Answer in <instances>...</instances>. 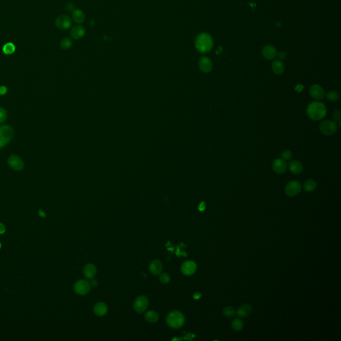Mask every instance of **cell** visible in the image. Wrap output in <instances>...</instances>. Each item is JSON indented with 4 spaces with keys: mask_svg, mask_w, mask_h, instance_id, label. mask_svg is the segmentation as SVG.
Masks as SVG:
<instances>
[{
    "mask_svg": "<svg viewBox=\"0 0 341 341\" xmlns=\"http://www.w3.org/2000/svg\"><path fill=\"white\" fill-rule=\"evenodd\" d=\"M307 115L312 121L321 120L327 114V107L321 102H312L308 105Z\"/></svg>",
    "mask_w": 341,
    "mask_h": 341,
    "instance_id": "6da1fadb",
    "label": "cell"
},
{
    "mask_svg": "<svg viewBox=\"0 0 341 341\" xmlns=\"http://www.w3.org/2000/svg\"><path fill=\"white\" fill-rule=\"evenodd\" d=\"M194 45L197 50L201 53H207L212 50L213 40L212 37L206 33L199 34L195 40Z\"/></svg>",
    "mask_w": 341,
    "mask_h": 341,
    "instance_id": "7a4b0ae2",
    "label": "cell"
},
{
    "mask_svg": "<svg viewBox=\"0 0 341 341\" xmlns=\"http://www.w3.org/2000/svg\"><path fill=\"white\" fill-rule=\"evenodd\" d=\"M167 322L170 327L178 328L183 325L185 322V317L179 311H172L167 317Z\"/></svg>",
    "mask_w": 341,
    "mask_h": 341,
    "instance_id": "3957f363",
    "label": "cell"
},
{
    "mask_svg": "<svg viewBox=\"0 0 341 341\" xmlns=\"http://www.w3.org/2000/svg\"><path fill=\"white\" fill-rule=\"evenodd\" d=\"M13 135L12 128L9 125L0 126V148L6 145Z\"/></svg>",
    "mask_w": 341,
    "mask_h": 341,
    "instance_id": "277c9868",
    "label": "cell"
},
{
    "mask_svg": "<svg viewBox=\"0 0 341 341\" xmlns=\"http://www.w3.org/2000/svg\"><path fill=\"white\" fill-rule=\"evenodd\" d=\"M319 129L321 132L327 136H331L336 133L338 130V125L335 121H324L319 126Z\"/></svg>",
    "mask_w": 341,
    "mask_h": 341,
    "instance_id": "5b68a950",
    "label": "cell"
},
{
    "mask_svg": "<svg viewBox=\"0 0 341 341\" xmlns=\"http://www.w3.org/2000/svg\"><path fill=\"white\" fill-rule=\"evenodd\" d=\"M302 190V187L300 182L297 181H292L289 182L285 187V193L289 197H295L299 194Z\"/></svg>",
    "mask_w": 341,
    "mask_h": 341,
    "instance_id": "8992f818",
    "label": "cell"
},
{
    "mask_svg": "<svg viewBox=\"0 0 341 341\" xmlns=\"http://www.w3.org/2000/svg\"><path fill=\"white\" fill-rule=\"evenodd\" d=\"M75 293L79 295H85L88 294L91 289V285L88 280H79L75 283L73 286Z\"/></svg>",
    "mask_w": 341,
    "mask_h": 341,
    "instance_id": "52a82bcc",
    "label": "cell"
},
{
    "mask_svg": "<svg viewBox=\"0 0 341 341\" xmlns=\"http://www.w3.org/2000/svg\"><path fill=\"white\" fill-rule=\"evenodd\" d=\"M149 301L147 297L145 296H139L134 302V310L137 313H142L147 309Z\"/></svg>",
    "mask_w": 341,
    "mask_h": 341,
    "instance_id": "ba28073f",
    "label": "cell"
},
{
    "mask_svg": "<svg viewBox=\"0 0 341 341\" xmlns=\"http://www.w3.org/2000/svg\"><path fill=\"white\" fill-rule=\"evenodd\" d=\"M72 21L66 15H59L56 19V25L57 28L61 30H67L71 28Z\"/></svg>",
    "mask_w": 341,
    "mask_h": 341,
    "instance_id": "9c48e42d",
    "label": "cell"
},
{
    "mask_svg": "<svg viewBox=\"0 0 341 341\" xmlns=\"http://www.w3.org/2000/svg\"><path fill=\"white\" fill-rule=\"evenodd\" d=\"M309 95L312 98L317 100L323 99L325 97V91L319 85H313L309 89Z\"/></svg>",
    "mask_w": 341,
    "mask_h": 341,
    "instance_id": "30bf717a",
    "label": "cell"
},
{
    "mask_svg": "<svg viewBox=\"0 0 341 341\" xmlns=\"http://www.w3.org/2000/svg\"><path fill=\"white\" fill-rule=\"evenodd\" d=\"M8 165L11 168H12L16 171H20L24 169V163L23 161L21 160L17 155H11L8 161Z\"/></svg>",
    "mask_w": 341,
    "mask_h": 341,
    "instance_id": "8fae6325",
    "label": "cell"
},
{
    "mask_svg": "<svg viewBox=\"0 0 341 341\" xmlns=\"http://www.w3.org/2000/svg\"><path fill=\"white\" fill-rule=\"evenodd\" d=\"M273 171L277 173V174L281 175L286 171L287 169V163L283 159H277L274 161L272 165Z\"/></svg>",
    "mask_w": 341,
    "mask_h": 341,
    "instance_id": "7c38bea8",
    "label": "cell"
},
{
    "mask_svg": "<svg viewBox=\"0 0 341 341\" xmlns=\"http://www.w3.org/2000/svg\"><path fill=\"white\" fill-rule=\"evenodd\" d=\"M197 264L192 261H188L184 263L181 266L182 273L187 276L193 274L196 272Z\"/></svg>",
    "mask_w": 341,
    "mask_h": 341,
    "instance_id": "4fadbf2b",
    "label": "cell"
},
{
    "mask_svg": "<svg viewBox=\"0 0 341 341\" xmlns=\"http://www.w3.org/2000/svg\"><path fill=\"white\" fill-rule=\"evenodd\" d=\"M199 67L203 73H209L212 70L213 63L210 59L207 57H203L199 59Z\"/></svg>",
    "mask_w": 341,
    "mask_h": 341,
    "instance_id": "5bb4252c",
    "label": "cell"
},
{
    "mask_svg": "<svg viewBox=\"0 0 341 341\" xmlns=\"http://www.w3.org/2000/svg\"><path fill=\"white\" fill-rule=\"evenodd\" d=\"M262 54L263 56L268 60H271L277 56V50L272 45L264 46L262 50Z\"/></svg>",
    "mask_w": 341,
    "mask_h": 341,
    "instance_id": "9a60e30c",
    "label": "cell"
},
{
    "mask_svg": "<svg viewBox=\"0 0 341 341\" xmlns=\"http://www.w3.org/2000/svg\"><path fill=\"white\" fill-rule=\"evenodd\" d=\"M86 31L84 27L82 25H75L73 27L70 31V35L75 40L82 39L85 35Z\"/></svg>",
    "mask_w": 341,
    "mask_h": 341,
    "instance_id": "2e32d148",
    "label": "cell"
},
{
    "mask_svg": "<svg viewBox=\"0 0 341 341\" xmlns=\"http://www.w3.org/2000/svg\"><path fill=\"white\" fill-rule=\"evenodd\" d=\"M150 272L154 275H158L161 273L163 270V264L159 260H154L151 262L149 266Z\"/></svg>",
    "mask_w": 341,
    "mask_h": 341,
    "instance_id": "e0dca14e",
    "label": "cell"
},
{
    "mask_svg": "<svg viewBox=\"0 0 341 341\" xmlns=\"http://www.w3.org/2000/svg\"><path fill=\"white\" fill-rule=\"evenodd\" d=\"M252 308L248 304H244L237 309V315L241 318H245L251 315Z\"/></svg>",
    "mask_w": 341,
    "mask_h": 341,
    "instance_id": "ac0fdd59",
    "label": "cell"
},
{
    "mask_svg": "<svg viewBox=\"0 0 341 341\" xmlns=\"http://www.w3.org/2000/svg\"><path fill=\"white\" fill-rule=\"evenodd\" d=\"M289 168L290 172L294 174H300L303 170V166L300 161L293 160L289 163Z\"/></svg>",
    "mask_w": 341,
    "mask_h": 341,
    "instance_id": "d6986e66",
    "label": "cell"
},
{
    "mask_svg": "<svg viewBox=\"0 0 341 341\" xmlns=\"http://www.w3.org/2000/svg\"><path fill=\"white\" fill-rule=\"evenodd\" d=\"M93 311L95 315L98 317H102L105 315L108 311V308L104 302H98L95 305Z\"/></svg>",
    "mask_w": 341,
    "mask_h": 341,
    "instance_id": "ffe728a7",
    "label": "cell"
},
{
    "mask_svg": "<svg viewBox=\"0 0 341 341\" xmlns=\"http://www.w3.org/2000/svg\"><path fill=\"white\" fill-rule=\"evenodd\" d=\"M72 19L75 23L81 24L84 22L85 16L82 10L75 9L72 12Z\"/></svg>",
    "mask_w": 341,
    "mask_h": 341,
    "instance_id": "44dd1931",
    "label": "cell"
},
{
    "mask_svg": "<svg viewBox=\"0 0 341 341\" xmlns=\"http://www.w3.org/2000/svg\"><path fill=\"white\" fill-rule=\"evenodd\" d=\"M97 273V269L93 264H86L83 268V274L87 278L93 279Z\"/></svg>",
    "mask_w": 341,
    "mask_h": 341,
    "instance_id": "7402d4cb",
    "label": "cell"
},
{
    "mask_svg": "<svg viewBox=\"0 0 341 341\" xmlns=\"http://www.w3.org/2000/svg\"><path fill=\"white\" fill-rule=\"evenodd\" d=\"M273 72L277 75H280L284 72L285 66L282 61L280 60H275L273 61L271 66Z\"/></svg>",
    "mask_w": 341,
    "mask_h": 341,
    "instance_id": "603a6c76",
    "label": "cell"
},
{
    "mask_svg": "<svg viewBox=\"0 0 341 341\" xmlns=\"http://www.w3.org/2000/svg\"><path fill=\"white\" fill-rule=\"evenodd\" d=\"M145 318L147 322L154 323L159 320V315L154 311H149L145 315Z\"/></svg>",
    "mask_w": 341,
    "mask_h": 341,
    "instance_id": "cb8c5ba5",
    "label": "cell"
},
{
    "mask_svg": "<svg viewBox=\"0 0 341 341\" xmlns=\"http://www.w3.org/2000/svg\"><path fill=\"white\" fill-rule=\"evenodd\" d=\"M317 186V183L315 180L308 179L305 182L304 185H303V189L306 192H312L315 190Z\"/></svg>",
    "mask_w": 341,
    "mask_h": 341,
    "instance_id": "d4e9b609",
    "label": "cell"
},
{
    "mask_svg": "<svg viewBox=\"0 0 341 341\" xmlns=\"http://www.w3.org/2000/svg\"><path fill=\"white\" fill-rule=\"evenodd\" d=\"M15 51V46L12 43H8L5 44L3 47V51L6 55H10L12 54Z\"/></svg>",
    "mask_w": 341,
    "mask_h": 341,
    "instance_id": "484cf974",
    "label": "cell"
},
{
    "mask_svg": "<svg viewBox=\"0 0 341 341\" xmlns=\"http://www.w3.org/2000/svg\"><path fill=\"white\" fill-rule=\"evenodd\" d=\"M232 329L234 330V331H240L242 330V328H243V326H244V323H243V322L241 320V319H239V318H236L235 319V320L232 322Z\"/></svg>",
    "mask_w": 341,
    "mask_h": 341,
    "instance_id": "4316f807",
    "label": "cell"
},
{
    "mask_svg": "<svg viewBox=\"0 0 341 341\" xmlns=\"http://www.w3.org/2000/svg\"><path fill=\"white\" fill-rule=\"evenodd\" d=\"M72 45L73 41L72 39L68 38V37L63 39L60 42V46L63 50H69V49L71 48Z\"/></svg>",
    "mask_w": 341,
    "mask_h": 341,
    "instance_id": "83f0119b",
    "label": "cell"
},
{
    "mask_svg": "<svg viewBox=\"0 0 341 341\" xmlns=\"http://www.w3.org/2000/svg\"><path fill=\"white\" fill-rule=\"evenodd\" d=\"M326 96L328 100L332 102L337 101L339 99V95L338 93V92L335 91H329L327 93Z\"/></svg>",
    "mask_w": 341,
    "mask_h": 341,
    "instance_id": "f1b7e54d",
    "label": "cell"
},
{
    "mask_svg": "<svg viewBox=\"0 0 341 341\" xmlns=\"http://www.w3.org/2000/svg\"><path fill=\"white\" fill-rule=\"evenodd\" d=\"M223 315L227 317H232L235 315V311L232 306H226L223 309Z\"/></svg>",
    "mask_w": 341,
    "mask_h": 341,
    "instance_id": "f546056e",
    "label": "cell"
},
{
    "mask_svg": "<svg viewBox=\"0 0 341 341\" xmlns=\"http://www.w3.org/2000/svg\"><path fill=\"white\" fill-rule=\"evenodd\" d=\"M159 279H160V281L163 284H167L169 283L170 281V276L168 273H164L163 274H161L160 277H159Z\"/></svg>",
    "mask_w": 341,
    "mask_h": 341,
    "instance_id": "4dcf8cb0",
    "label": "cell"
},
{
    "mask_svg": "<svg viewBox=\"0 0 341 341\" xmlns=\"http://www.w3.org/2000/svg\"><path fill=\"white\" fill-rule=\"evenodd\" d=\"M292 156H293V154H292V152L289 150L284 151L282 153V157L283 159H284L285 161L290 160L292 158Z\"/></svg>",
    "mask_w": 341,
    "mask_h": 341,
    "instance_id": "1f68e13d",
    "label": "cell"
},
{
    "mask_svg": "<svg viewBox=\"0 0 341 341\" xmlns=\"http://www.w3.org/2000/svg\"><path fill=\"white\" fill-rule=\"evenodd\" d=\"M7 118V112L3 108L0 107V123H3Z\"/></svg>",
    "mask_w": 341,
    "mask_h": 341,
    "instance_id": "d6a6232c",
    "label": "cell"
},
{
    "mask_svg": "<svg viewBox=\"0 0 341 341\" xmlns=\"http://www.w3.org/2000/svg\"><path fill=\"white\" fill-rule=\"evenodd\" d=\"M341 117V112L340 109L335 110L333 114V119L334 121H339Z\"/></svg>",
    "mask_w": 341,
    "mask_h": 341,
    "instance_id": "836d02e7",
    "label": "cell"
},
{
    "mask_svg": "<svg viewBox=\"0 0 341 341\" xmlns=\"http://www.w3.org/2000/svg\"><path fill=\"white\" fill-rule=\"evenodd\" d=\"M66 9L69 11V12H73L75 9V5L72 3H69L66 5Z\"/></svg>",
    "mask_w": 341,
    "mask_h": 341,
    "instance_id": "e575fe53",
    "label": "cell"
},
{
    "mask_svg": "<svg viewBox=\"0 0 341 341\" xmlns=\"http://www.w3.org/2000/svg\"><path fill=\"white\" fill-rule=\"evenodd\" d=\"M8 92V88L5 86L0 87V95H3L6 94Z\"/></svg>",
    "mask_w": 341,
    "mask_h": 341,
    "instance_id": "d590c367",
    "label": "cell"
},
{
    "mask_svg": "<svg viewBox=\"0 0 341 341\" xmlns=\"http://www.w3.org/2000/svg\"><path fill=\"white\" fill-rule=\"evenodd\" d=\"M278 57L279 59H280V60H283V59H285L286 57V54L285 52L284 51H280L278 53Z\"/></svg>",
    "mask_w": 341,
    "mask_h": 341,
    "instance_id": "8d00e7d4",
    "label": "cell"
},
{
    "mask_svg": "<svg viewBox=\"0 0 341 341\" xmlns=\"http://www.w3.org/2000/svg\"><path fill=\"white\" fill-rule=\"evenodd\" d=\"M205 208H206V205H205V202H201L199 205V210L200 211H204Z\"/></svg>",
    "mask_w": 341,
    "mask_h": 341,
    "instance_id": "74e56055",
    "label": "cell"
},
{
    "mask_svg": "<svg viewBox=\"0 0 341 341\" xmlns=\"http://www.w3.org/2000/svg\"><path fill=\"white\" fill-rule=\"evenodd\" d=\"M194 338V334H191V333H188L185 337V340H193V338Z\"/></svg>",
    "mask_w": 341,
    "mask_h": 341,
    "instance_id": "f35d334b",
    "label": "cell"
},
{
    "mask_svg": "<svg viewBox=\"0 0 341 341\" xmlns=\"http://www.w3.org/2000/svg\"><path fill=\"white\" fill-rule=\"evenodd\" d=\"M303 89H304V86L302 85H297L296 87H295V91H297V92H301L303 90Z\"/></svg>",
    "mask_w": 341,
    "mask_h": 341,
    "instance_id": "ab89813d",
    "label": "cell"
},
{
    "mask_svg": "<svg viewBox=\"0 0 341 341\" xmlns=\"http://www.w3.org/2000/svg\"><path fill=\"white\" fill-rule=\"evenodd\" d=\"M5 231V226L2 223H0V234L4 233Z\"/></svg>",
    "mask_w": 341,
    "mask_h": 341,
    "instance_id": "60d3db41",
    "label": "cell"
},
{
    "mask_svg": "<svg viewBox=\"0 0 341 341\" xmlns=\"http://www.w3.org/2000/svg\"><path fill=\"white\" fill-rule=\"evenodd\" d=\"M201 296H202V294L201 293H196L195 294L193 295V298L194 299L197 300V299H199L200 298H201Z\"/></svg>",
    "mask_w": 341,
    "mask_h": 341,
    "instance_id": "b9f144b4",
    "label": "cell"
},
{
    "mask_svg": "<svg viewBox=\"0 0 341 341\" xmlns=\"http://www.w3.org/2000/svg\"><path fill=\"white\" fill-rule=\"evenodd\" d=\"M38 215L40 216H41V217H43V218H45L46 216V215L45 213V212L43 211V210H40L39 212H38Z\"/></svg>",
    "mask_w": 341,
    "mask_h": 341,
    "instance_id": "7bdbcfd3",
    "label": "cell"
},
{
    "mask_svg": "<svg viewBox=\"0 0 341 341\" xmlns=\"http://www.w3.org/2000/svg\"><path fill=\"white\" fill-rule=\"evenodd\" d=\"M91 279V282H90V285H91V286H97V280H96L95 279Z\"/></svg>",
    "mask_w": 341,
    "mask_h": 341,
    "instance_id": "ee69618b",
    "label": "cell"
},
{
    "mask_svg": "<svg viewBox=\"0 0 341 341\" xmlns=\"http://www.w3.org/2000/svg\"><path fill=\"white\" fill-rule=\"evenodd\" d=\"M2 248V243L0 242V248Z\"/></svg>",
    "mask_w": 341,
    "mask_h": 341,
    "instance_id": "f6af8a7d",
    "label": "cell"
}]
</instances>
